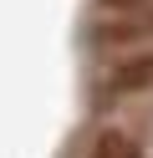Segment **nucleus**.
<instances>
[{
  "label": "nucleus",
  "mask_w": 153,
  "mask_h": 158,
  "mask_svg": "<svg viewBox=\"0 0 153 158\" xmlns=\"http://www.w3.org/2000/svg\"><path fill=\"white\" fill-rule=\"evenodd\" d=\"M87 158H143V148H138V138L122 133V127H102V133L92 138Z\"/></svg>",
  "instance_id": "f03ea898"
},
{
  "label": "nucleus",
  "mask_w": 153,
  "mask_h": 158,
  "mask_svg": "<svg viewBox=\"0 0 153 158\" xmlns=\"http://www.w3.org/2000/svg\"><path fill=\"white\" fill-rule=\"evenodd\" d=\"M153 87V46H133L107 61V92H148Z\"/></svg>",
  "instance_id": "f257e3e1"
}]
</instances>
